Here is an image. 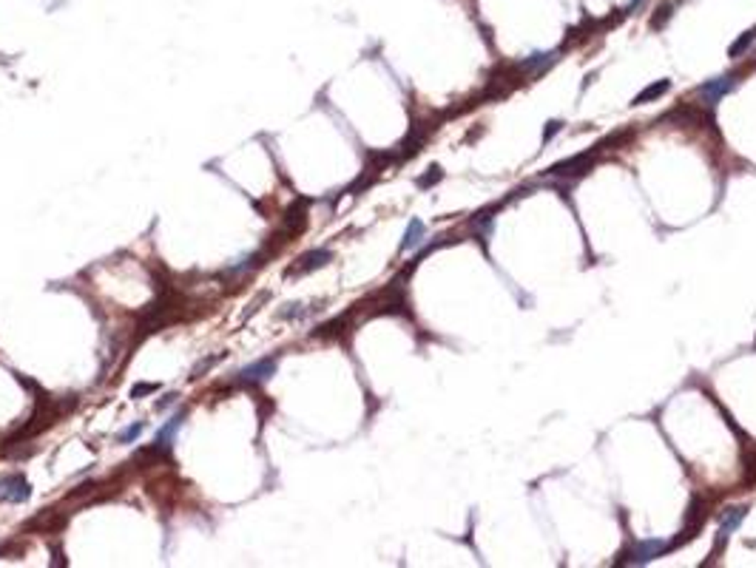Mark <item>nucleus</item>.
I'll return each instance as SVG.
<instances>
[{
  "label": "nucleus",
  "mask_w": 756,
  "mask_h": 568,
  "mask_svg": "<svg viewBox=\"0 0 756 568\" xmlns=\"http://www.w3.org/2000/svg\"><path fill=\"white\" fill-rule=\"evenodd\" d=\"M273 372H276V358H262V361H256V364H251V366L236 372V384L239 387H256V384L270 381Z\"/></svg>",
  "instance_id": "nucleus-3"
},
{
  "label": "nucleus",
  "mask_w": 756,
  "mask_h": 568,
  "mask_svg": "<svg viewBox=\"0 0 756 568\" xmlns=\"http://www.w3.org/2000/svg\"><path fill=\"white\" fill-rule=\"evenodd\" d=\"M560 128H563V122H560V120H549V122H546V128H543V145H546L551 137H557V134H560Z\"/></svg>",
  "instance_id": "nucleus-17"
},
{
  "label": "nucleus",
  "mask_w": 756,
  "mask_h": 568,
  "mask_svg": "<svg viewBox=\"0 0 756 568\" xmlns=\"http://www.w3.org/2000/svg\"><path fill=\"white\" fill-rule=\"evenodd\" d=\"M733 86H736V77H716V80L699 86V97H705L708 105H716V100H719L722 94H728Z\"/></svg>",
  "instance_id": "nucleus-8"
},
{
  "label": "nucleus",
  "mask_w": 756,
  "mask_h": 568,
  "mask_svg": "<svg viewBox=\"0 0 756 568\" xmlns=\"http://www.w3.org/2000/svg\"><path fill=\"white\" fill-rule=\"evenodd\" d=\"M595 156H597V145H595L592 151H586V153H578V156H572V159H563V162L551 165L549 173H551V176H583V173L592 170Z\"/></svg>",
  "instance_id": "nucleus-4"
},
{
  "label": "nucleus",
  "mask_w": 756,
  "mask_h": 568,
  "mask_svg": "<svg viewBox=\"0 0 756 568\" xmlns=\"http://www.w3.org/2000/svg\"><path fill=\"white\" fill-rule=\"evenodd\" d=\"M330 262H333V250H327V248H316V250H307L304 256H299V262H296L293 267H287L285 276H287V279H299V276H307V273H313V270H321V267L330 265Z\"/></svg>",
  "instance_id": "nucleus-2"
},
{
  "label": "nucleus",
  "mask_w": 756,
  "mask_h": 568,
  "mask_svg": "<svg viewBox=\"0 0 756 568\" xmlns=\"http://www.w3.org/2000/svg\"><path fill=\"white\" fill-rule=\"evenodd\" d=\"M745 483H756V452L753 458H745Z\"/></svg>",
  "instance_id": "nucleus-19"
},
{
  "label": "nucleus",
  "mask_w": 756,
  "mask_h": 568,
  "mask_svg": "<svg viewBox=\"0 0 756 568\" xmlns=\"http://www.w3.org/2000/svg\"><path fill=\"white\" fill-rule=\"evenodd\" d=\"M32 497V486L23 475L0 477V500L4 503H26Z\"/></svg>",
  "instance_id": "nucleus-5"
},
{
  "label": "nucleus",
  "mask_w": 756,
  "mask_h": 568,
  "mask_svg": "<svg viewBox=\"0 0 756 568\" xmlns=\"http://www.w3.org/2000/svg\"><path fill=\"white\" fill-rule=\"evenodd\" d=\"M185 418H188V410H179V412H176V415H173V418H171V421H168V424H165V427H162V429L156 432L154 444H156L159 449L171 452V449H173V435L179 432V427L185 424Z\"/></svg>",
  "instance_id": "nucleus-7"
},
{
  "label": "nucleus",
  "mask_w": 756,
  "mask_h": 568,
  "mask_svg": "<svg viewBox=\"0 0 756 568\" xmlns=\"http://www.w3.org/2000/svg\"><path fill=\"white\" fill-rule=\"evenodd\" d=\"M142 432H145V424H142V421H137V424L125 427V429L117 435V441H120V444H134V441H137Z\"/></svg>",
  "instance_id": "nucleus-15"
},
{
  "label": "nucleus",
  "mask_w": 756,
  "mask_h": 568,
  "mask_svg": "<svg viewBox=\"0 0 756 568\" xmlns=\"http://www.w3.org/2000/svg\"><path fill=\"white\" fill-rule=\"evenodd\" d=\"M173 401H176V395H173V393H171V395H165V398H162V401H159V404H156V410H165V407H171V404H173Z\"/></svg>",
  "instance_id": "nucleus-20"
},
{
  "label": "nucleus",
  "mask_w": 756,
  "mask_h": 568,
  "mask_svg": "<svg viewBox=\"0 0 756 568\" xmlns=\"http://www.w3.org/2000/svg\"><path fill=\"white\" fill-rule=\"evenodd\" d=\"M350 315L353 313H344L341 318H333L330 324H321L319 330H313V338H336V335H341L347 330V324H350Z\"/></svg>",
  "instance_id": "nucleus-10"
},
{
  "label": "nucleus",
  "mask_w": 756,
  "mask_h": 568,
  "mask_svg": "<svg viewBox=\"0 0 756 568\" xmlns=\"http://www.w3.org/2000/svg\"><path fill=\"white\" fill-rule=\"evenodd\" d=\"M304 304H287V310H282L279 313V318H302V315H307V310H302Z\"/></svg>",
  "instance_id": "nucleus-18"
},
{
  "label": "nucleus",
  "mask_w": 756,
  "mask_h": 568,
  "mask_svg": "<svg viewBox=\"0 0 756 568\" xmlns=\"http://www.w3.org/2000/svg\"><path fill=\"white\" fill-rule=\"evenodd\" d=\"M557 63V52H534L532 57H526V60H520V63H515V69L520 71V77L523 80H529V77H537V74H543L549 66H554Z\"/></svg>",
  "instance_id": "nucleus-6"
},
{
  "label": "nucleus",
  "mask_w": 756,
  "mask_h": 568,
  "mask_svg": "<svg viewBox=\"0 0 756 568\" xmlns=\"http://www.w3.org/2000/svg\"><path fill=\"white\" fill-rule=\"evenodd\" d=\"M671 12H674V6L671 4H663V6H657V12H654V18H651V29L654 32H660L668 21H671Z\"/></svg>",
  "instance_id": "nucleus-14"
},
{
  "label": "nucleus",
  "mask_w": 756,
  "mask_h": 568,
  "mask_svg": "<svg viewBox=\"0 0 756 568\" xmlns=\"http://www.w3.org/2000/svg\"><path fill=\"white\" fill-rule=\"evenodd\" d=\"M665 91H671V80H657V83H651L648 88H643L634 100H631V105H643V103H651V100H660Z\"/></svg>",
  "instance_id": "nucleus-9"
},
{
  "label": "nucleus",
  "mask_w": 756,
  "mask_h": 568,
  "mask_svg": "<svg viewBox=\"0 0 756 568\" xmlns=\"http://www.w3.org/2000/svg\"><path fill=\"white\" fill-rule=\"evenodd\" d=\"M441 179H444V168H441V165H433V168H430L424 176H418V179H416V185L421 187V191H427V187L438 185Z\"/></svg>",
  "instance_id": "nucleus-13"
},
{
  "label": "nucleus",
  "mask_w": 756,
  "mask_h": 568,
  "mask_svg": "<svg viewBox=\"0 0 756 568\" xmlns=\"http://www.w3.org/2000/svg\"><path fill=\"white\" fill-rule=\"evenodd\" d=\"M665 551H668V545L663 540H646V543H637L629 551H623V557H617V565H643V562H651L654 557H660Z\"/></svg>",
  "instance_id": "nucleus-1"
},
{
  "label": "nucleus",
  "mask_w": 756,
  "mask_h": 568,
  "mask_svg": "<svg viewBox=\"0 0 756 568\" xmlns=\"http://www.w3.org/2000/svg\"><path fill=\"white\" fill-rule=\"evenodd\" d=\"M421 239H424V222H421V219H413V222L407 225L404 239H401V250H413V248H418Z\"/></svg>",
  "instance_id": "nucleus-12"
},
{
  "label": "nucleus",
  "mask_w": 756,
  "mask_h": 568,
  "mask_svg": "<svg viewBox=\"0 0 756 568\" xmlns=\"http://www.w3.org/2000/svg\"><path fill=\"white\" fill-rule=\"evenodd\" d=\"M159 393V384H137L131 387V398H145V395H154Z\"/></svg>",
  "instance_id": "nucleus-16"
},
{
  "label": "nucleus",
  "mask_w": 756,
  "mask_h": 568,
  "mask_svg": "<svg viewBox=\"0 0 756 568\" xmlns=\"http://www.w3.org/2000/svg\"><path fill=\"white\" fill-rule=\"evenodd\" d=\"M753 40H756V26H750L748 32H742V35H739V37H736V40L728 46V57H731V60H739V57H742V54L750 49V43H753Z\"/></svg>",
  "instance_id": "nucleus-11"
}]
</instances>
